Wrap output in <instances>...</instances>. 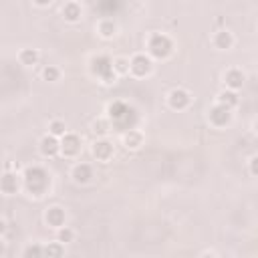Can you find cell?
I'll use <instances>...</instances> for the list:
<instances>
[{"label":"cell","instance_id":"cell-7","mask_svg":"<svg viewBox=\"0 0 258 258\" xmlns=\"http://www.w3.org/2000/svg\"><path fill=\"white\" fill-rule=\"evenodd\" d=\"M189 103H191V97H189V93L185 89L177 87V89H171L169 95H167V105L173 111H183V109L189 107Z\"/></svg>","mask_w":258,"mask_h":258},{"label":"cell","instance_id":"cell-21","mask_svg":"<svg viewBox=\"0 0 258 258\" xmlns=\"http://www.w3.org/2000/svg\"><path fill=\"white\" fill-rule=\"evenodd\" d=\"M109 129H111V121H109V119H95V121L91 123V131H93L97 137H105V135L109 133Z\"/></svg>","mask_w":258,"mask_h":258},{"label":"cell","instance_id":"cell-16","mask_svg":"<svg viewBox=\"0 0 258 258\" xmlns=\"http://www.w3.org/2000/svg\"><path fill=\"white\" fill-rule=\"evenodd\" d=\"M123 145H125L127 149H139V147L143 145V133L137 131L135 127H133V129H127V131L123 133Z\"/></svg>","mask_w":258,"mask_h":258},{"label":"cell","instance_id":"cell-28","mask_svg":"<svg viewBox=\"0 0 258 258\" xmlns=\"http://www.w3.org/2000/svg\"><path fill=\"white\" fill-rule=\"evenodd\" d=\"M256 161H258V157H256V155H252V157H250V173H252V175H256V173H258V169H256Z\"/></svg>","mask_w":258,"mask_h":258},{"label":"cell","instance_id":"cell-26","mask_svg":"<svg viewBox=\"0 0 258 258\" xmlns=\"http://www.w3.org/2000/svg\"><path fill=\"white\" fill-rule=\"evenodd\" d=\"M58 77H60L58 67H54V64H46V67L42 69V79H44V81L54 83V81H58Z\"/></svg>","mask_w":258,"mask_h":258},{"label":"cell","instance_id":"cell-9","mask_svg":"<svg viewBox=\"0 0 258 258\" xmlns=\"http://www.w3.org/2000/svg\"><path fill=\"white\" fill-rule=\"evenodd\" d=\"M91 153H93V157L99 159V161H109V159L113 157V153H115V147H113L111 141H107L105 137H101V139H97V141L93 143Z\"/></svg>","mask_w":258,"mask_h":258},{"label":"cell","instance_id":"cell-20","mask_svg":"<svg viewBox=\"0 0 258 258\" xmlns=\"http://www.w3.org/2000/svg\"><path fill=\"white\" fill-rule=\"evenodd\" d=\"M18 60L24 67H34L38 62V50H34V48H22L20 54H18Z\"/></svg>","mask_w":258,"mask_h":258},{"label":"cell","instance_id":"cell-18","mask_svg":"<svg viewBox=\"0 0 258 258\" xmlns=\"http://www.w3.org/2000/svg\"><path fill=\"white\" fill-rule=\"evenodd\" d=\"M81 14H83V10H81V4H77V2H67L62 6V18L67 22H79Z\"/></svg>","mask_w":258,"mask_h":258},{"label":"cell","instance_id":"cell-29","mask_svg":"<svg viewBox=\"0 0 258 258\" xmlns=\"http://www.w3.org/2000/svg\"><path fill=\"white\" fill-rule=\"evenodd\" d=\"M36 6H40V8H46V6H50L52 4V0H32Z\"/></svg>","mask_w":258,"mask_h":258},{"label":"cell","instance_id":"cell-13","mask_svg":"<svg viewBox=\"0 0 258 258\" xmlns=\"http://www.w3.org/2000/svg\"><path fill=\"white\" fill-rule=\"evenodd\" d=\"M64 210L60 208V206H50V208H46V212H44V222L50 226V228H60V226H64Z\"/></svg>","mask_w":258,"mask_h":258},{"label":"cell","instance_id":"cell-4","mask_svg":"<svg viewBox=\"0 0 258 258\" xmlns=\"http://www.w3.org/2000/svg\"><path fill=\"white\" fill-rule=\"evenodd\" d=\"M91 73L95 77H99L105 85H111L117 79V75L113 71V60L107 54H97V56L91 58Z\"/></svg>","mask_w":258,"mask_h":258},{"label":"cell","instance_id":"cell-2","mask_svg":"<svg viewBox=\"0 0 258 258\" xmlns=\"http://www.w3.org/2000/svg\"><path fill=\"white\" fill-rule=\"evenodd\" d=\"M129 117H137V115L123 101H113L107 107V119L113 123V127H117L121 131H127V129H133L135 127V121H129Z\"/></svg>","mask_w":258,"mask_h":258},{"label":"cell","instance_id":"cell-22","mask_svg":"<svg viewBox=\"0 0 258 258\" xmlns=\"http://www.w3.org/2000/svg\"><path fill=\"white\" fill-rule=\"evenodd\" d=\"M64 254V244H60L58 240L56 242H50L48 246L42 248V256H48V258H58Z\"/></svg>","mask_w":258,"mask_h":258},{"label":"cell","instance_id":"cell-19","mask_svg":"<svg viewBox=\"0 0 258 258\" xmlns=\"http://www.w3.org/2000/svg\"><path fill=\"white\" fill-rule=\"evenodd\" d=\"M97 32L103 36V38H113L117 34V24L113 18H103L99 24H97Z\"/></svg>","mask_w":258,"mask_h":258},{"label":"cell","instance_id":"cell-12","mask_svg":"<svg viewBox=\"0 0 258 258\" xmlns=\"http://www.w3.org/2000/svg\"><path fill=\"white\" fill-rule=\"evenodd\" d=\"M71 177L75 183H89L93 179V167L89 163H75L73 171H71Z\"/></svg>","mask_w":258,"mask_h":258},{"label":"cell","instance_id":"cell-24","mask_svg":"<svg viewBox=\"0 0 258 258\" xmlns=\"http://www.w3.org/2000/svg\"><path fill=\"white\" fill-rule=\"evenodd\" d=\"M56 240H58L60 244H69V242H73V240H75V230H71L69 226H60V228H56Z\"/></svg>","mask_w":258,"mask_h":258},{"label":"cell","instance_id":"cell-6","mask_svg":"<svg viewBox=\"0 0 258 258\" xmlns=\"http://www.w3.org/2000/svg\"><path fill=\"white\" fill-rule=\"evenodd\" d=\"M58 143H60V153L64 155V157H75V155H79V151H81V137L77 135V133H64L60 139H58Z\"/></svg>","mask_w":258,"mask_h":258},{"label":"cell","instance_id":"cell-8","mask_svg":"<svg viewBox=\"0 0 258 258\" xmlns=\"http://www.w3.org/2000/svg\"><path fill=\"white\" fill-rule=\"evenodd\" d=\"M208 121H210L214 127H226V125L232 121V111L216 103V105L208 111Z\"/></svg>","mask_w":258,"mask_h":258},{"label":"cell","instance_id":"cell-5","mask_svg":"<svg viewBox=\"0 0 258 258\" xmlns=\"http://www.w3.org/2000/svg\"><path fill=\"white\" fill-rule=\"evenodd\" d=\"M153 69V62H151V56L149 54H143V52H137L129 58V73L133 77H147Z\"/></svg>","mask_w":258,"mask_h":258},{"label":"cell","instance_id":"cell-30","mask_svg":"<svg viewBox=\"0 0 258 258\" xmlns=\"http://www.w3.org/2000/svg\"><path fill=\"white\" fill-rule=\"evenodd\" d=\"M4 232H6V222H4L2 218H0V236H2Z\"/></svg>","mask_w":258,"mask_h":258},{"label":"cell","instance_id":"cell-31","mask_svg":"<svg viewBox=\"0 0 258 258\" xmlns=\"http://www.w3.org/2000/svg\"><path fill=\"white\" fill-rule=\"evenodd\" d=\"M4 252V244H2V240H0V254Z\"/></svg>","mask_w":258,"mask_h":258},{"label":"cell","instance_id":"cell-25","mask_svg":"<svg viewBox=\"0 0 258 258\" xmlns=\"http://www.w3.org/2000/svg\"><path fill=\"white\" fill-rule=\"evenodd\" d=\"M113 71H115V75H127L129 73V58H125V56L113 58Z\"/></svg>","mask_w":258,"mask_h":258},{"label":"cell","instance_id":"cell-1","mask_svg":"<svg viewBox=\"0 0 258 258\" xmlns=\"http://www.w3.org/2000/svg\"><path fill=\"white\" fill-rule=\"evenodd\" d=\"M22 179H24V187L28 189V194L36 198L46 194V189L50 187V175L40 165H28L22 173Z\"/></svg>","mask_w":258,"mask_h":258},{"label":"cell","instance_id":"cell-14","mask_svg":"<svg viewBox=\"0 0 258 258\" xmlns=\"http://www.w3.org/2000/svg\"><path fill=\"white\" fill-rule=\"evenodd\" d=\"M18 187H20V179H18L16 173L6 171V173L0 175V191L2 194H16Z\"/></svg>","mask_w":258,"mask_h":258},{"label":"cell","instance_id":"cell-11","mask_svg":"<svg viewBox=\"0 0 258 258\" xmlns=\"http://www.w3.org/2000/svg\"><path fill=\"white\" fill-rule=\"evenodd\" d=\"M244 81H246V77H244V73L240 69H228L224 73V85H226V89L238 91V89H242Z\"/></svg>","mask_w":258,"mask_h":258},{"label":"cell","instance_id":"cell-23","mask_svg":"<svg viewBox=\"0 0 258 258\" xmlns=\"http://www.w3.org/2000/svg\"><path fill=\"white\" fill-rule=\"evenodd\" d=\"M48 133L60 139V137L67 133V125H64V121H60V119H52V121L48 123Z\"/></svg>","mask_w":258,"mask_h":258},{"label":"cell","instance_id":"cell-3","mask_svg":"<svg viewBox=\"0 0 258 258\" xmlns=\"http://www.w3.org/2000/svg\"><path fill=\"white\" fill-rule=\"evenodd\" d=\"M173 52V42L163 32H153L147 38V54L153 58H167Z\"/></svg>","mask_w":258,"mask_h":258},{"label":"cell","instance_id":"cell-15","mask_svg":"<svg viewBox=\"0 0 258 258\" xmlns=\"http://www.w3.org/2000/svg\"><path fill=\"white\" fill-rule=\"evenodd\" d=\"M212 42H214V46H216L218 50H230V48L234 46V36H232L230 30L224 28V30H218V32L214 34Z\"/></svg>","mask_w":258,"mask_h":258},{"label":"cell","instance_id":"cell-10","mask_svg":"<svg viewBox=\"0 0 258 258\" xmlns=\"http://www.w3.org/2000/svg\"><path fill=\"white\" fill-rule=\"evenodd\" d=\"M38 149H40V153L44 155V157H54V155H58L60 153V143H58V137H54V135H44L40 141H38Z\"/></svg>","mask_w":258,"mask_h":258},{"label":"cell","instance_id":"cell-17","mask_svg":"<svg viewBox=\"0 0 258 258\" xmlns=\"http://www.w3.org/2000/svg\"><path fill=\"white\" fill-rule=\"evenodd\" d=\"M238 101H240V99H238V93L232 91V89H224V91L216 97V103L222 105V107H226V109H230V111L238 105Z\"/></svg>","mask_w":258,"mask_h":258},{"label":"cell","instance_id":"cell-27","mask_svg":"<svg viewBox=\"0 0 258 258\" xmlns=\"http://www.w3.org/2000/svg\"><path fill=\"white\" fill-rule=\"evenodd\" d=\"M22 254H24L26 258H40V256H42V246H40V244H30V246L24 248Z\"/></svg>","mask_w":258,"mask_h":258}]
</instances>
